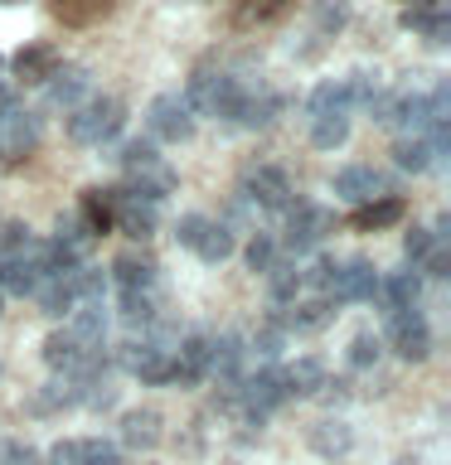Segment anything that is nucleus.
Listing matches in <instances>:
<instances>
[{
	"label": "nucleus",
	"mask_w": 451,
	"mask_h": 465,
	"mask_svg": "<svg viewBox=\"0 0 451 465\" xmlns=\"http://www.w3.org/2000/svg\"><path fill=\"white\" fill-rule=\"evenodd\" d=\"M116 160L126 170V194H136L145 203H160L165 194H175V170L165 165V155L151 141H126Z\"/></svg>",
	"instance_id": "f257e3e1"
},
{
	"label": "nucleus",
	"mask_w": 451,
	"mask_h": 465,
	"mask_svg": "<svg viewBox=\"0 0 451 465\" xmlns=\"http://www.w3.org/2000/svg\"><path fill=\"white\" fill-rule=\"evenodd\" d=\"M122 122H126V107L116 97H87L68 112V136L78 145H102L122 131Z\"/></svg>",
	"instance_id": "f03ea898"
},
{
	"label": "nucleus",
	"mask_w": 451,
	"mask_h": 465,
	"mask_svg": "<svg viewBox=\"0 0 451 465\" xmlns=\"http://www.w3.org/2000/svg\"><path fill=\"white\" fill-rule=\"evenodd\" d=\"M335 232V213L330 209H320V203H306V199H296L286 209V228H282V247L286 252H316L320 242H326Z\"/></svg>",
	"instance_id": "7ed1b4c3"
},
{
	"label": "nucleus",
	"mask_w": 451,
	"mask_h": 465,
	"mask_svg": "<svg viewBox=\"0 0 451 465\" xmlns=\"http://www.w3.org/2000/svg\"><path fill=\"white\" fill-rule=\"evenodd\" d=\"M116 363L126 373H136L141 383H170V363H175V344L170 340H126L116 349Z\"/></svg>",
	"instance_id": "20e7f679"
},
{
	"label": "nucleus",
	"mask_w": 451,
	"mask_h": 465,
	"mask_svg": "<svg viewBox=\"0 0 451 465\" xmlns=\"http://www.w3.org/2000/svg\"><path fill=\"white\" fill-rule=\"evenodd\" d=\"M145 126H151L155 141L180 145V141L195 136V107H189L180 93H165V97H155L151 107H145Z\"/></svg>",
	"instance_id": "39448f33"
},
{
	"label": "nucleus",
	"mask_w": 451,
	"mask_h": 465,
	"mask_svg": "<svg viewBox=\"0 0 451 465\" xmlns=\"http://www.w3.org/2000/svg\"><path fill=\"white\" fill-rule=\"evenodd\" d=\"M0 267H5V291H15V296H35L44 276H54V267H49V242H35V238H29V247H20L15 257H5Z\"/></svg>",
	"instance_id": "423d86ee"
},
{
	"label": "nucleus",
	"mask_w": 451,
	"mask_h": 465,
	"mask_svg": "<svg viewBox=\"0 0 451 465\" xmlns=\"http://www.w3.org/2000/svg\"><path fill=\"white\" fill-rule=\"evenodd\" d=\"M384 320H388V344L398 359L422 363L432 354V325L422 320V311H398V315H384Z\"/></svg>",
	"instance_id": "0eeeda50"
},
{
	"label": "nucleus",
	"mask_w": 451,
	"mask_h": 465,
	"mask_svg": "<svg viewBox=\"0 0 451 465\" xmlns=\"http://www.w3.org/2000/svg\"><path fill=\"white\" fill-rule=\"evenodd\" d=\"M160 223V209L155 203H145L136 194H126V189H112V228L126 232L131 242H145Z\"/></svg>",
	"instance_id": "6e6552de"
},
{
	"label": "nucleus",
	"mask_w": 451,
	"mask_h": 465,
	"mask_svg": "<svg viewBox=\"0 0 451 465\" xmlns=\"http://www.w3.org/2000/svg\"><path fill=\"white\" fill-rule=\"evenodd\" d=\"M243 199L257 203V209H267V213H286V209H291V180H286V170L257 165V170L243 180Z\"/></svg>",
	"instance_id": "1a4fd4ad"
},
{
	"label": "nucleus",
	"mask_w": 451,
	"mask_h": 465,
	"mask_svg": "<svg viewBox=\"0 0 451 465\" xmlns=\"http://www.w3.org/2000/svg\"><path fill=\"white\" fill-rule=\"evenodd\" d=\"M335 194L349 199V203H374V199H393V184L384 170L374 165H345L335 174Z\"/></svg>",
	"instance_id": "9d476101"
},
{
	"label": "nucleus",
	"mask_w": 451,
	"mask_h": 465,
	"mask_svg": "<svg viewBox=\"0 0 451 465\" xmlns=\"http://www.w3.org/2000/svg\"><path fill=\"white\" fill-rule=\"evenodd\" d=\"M10 68H15V83H25V87H44L58 68H64V58H58L54 44H44V39H39V44H25V49L10 58Z\"/></svg>",
	"instance_id": "9b49d317"
},
{
	"label": "nucleus",
	"mask_w": 451,
	"mask_h": 465,
	"mask_svg": "<svg viewBox=\"0 0 451 465\" xmlns=\"http://www.w3.org/2000/svg\"><path fill=\"white\" fill-rule=\"evenodd\" d=\"M403 29H413L427 44H446L451 35V0H413L403 10Z\"/></svg>",
	"instance_id": "f8f14e48"
},
{
	"label": "nucleus",
	"mask_w": 451,
	"mask_h": 465,
	"mask_svg": "<svg viewBox=\"0 0 451 465\" xmlns=\"http://www.w3.org/2000/svg\"><path fill=\"white\" fill-rule=\"evenodd\" d=\"M417 296H422V276L407 267V272H388L378 276L374 286V301L384 305V315H398V311H417Z\"/></svg>",
	"instance_id": "ddd939ff"
},
{
	"label": "nucleus",
	"mask_w": 451,
	"mask_h": 465,
	"mask_svg": "<svg viewBox=\"0 0 451 465\" xmlns=\"http://www.w3.org/2000/svg\"><path fill=\"white\" fill-rule=\"evenodd\" d=\"M199 378H209V340L204 334H185L175 344V363H170V383L195 388Z\"/></svg>",
	"instance_id": "4468645a"
},
{
	"label": "nucleus",
	"mask_w": 451,
	"mask_h": 465,
	"mask_svg": "<svg viewBox=\"0 0 451 465\" xmlns=\"http://www.w3.org/2000/svg\"><path fill=\"white\" fill-rule=\"evenodd\" d=\"M35 141H39V122H35V112L10 107L5 116H0V155H5V160L29 155V151H35Z\"/></svg>",
	"instance_id": "2eb2a0df"
},
{
	"label": "nucleus",
	"mask_w": 451,
	"mask_h": 465,
	"mask_svg": "<svg viewBox=\"0 0 451 465\" xmlns=\"http://www.w3.org/2000/svg\"><path fill=\"white\" fill-rule=\"evenodd\" d=\"M112 282L116 291H155L160 286V262L145 252H122L112 262Z\"/></svg>",
	"instance_id": "dca6fc26"
},
{
	"label": "nucleus",
	"mask_w": 451,
	"mask_h": 465,
	"mask_svg": "<svg viewBox=\"0 0 451 465\" xmlns=\"http://www.w3.org/2000/svg\"><path fill=\"white\" fill-rule=\"evenodd\" d=\"M68 315H73L68 334L78 340L83 354H102V334H107V311H102V301H78Z\"/></svg>",
	"instance_id": "f3484780"
},
{
	"label": "nucleus",
	"mask_w": 451,
	"mask_h": 465,
	"mask_svg": "<svg viewBox=\"0 0 451 465\" xmlns=\"http://www.w3.org/2000/svg\"><path fill=\"white\" fill-rule=\"evenodd\" d=\"M243 359H247V349L238 334H224V340H209V373L218 378L224 388H233L243 378Z\"/></svg>",
	"instance_id": "a211bd4d"
},
{
	"label": "nucleus",
	"mask_w": 451,
	"mask_h": 465,
	"mask_svg": "<svg viewBox=\"0 0 451 465\" xmlns=\"http://www.w3.org/2000/svg\"><path fill=\"white\" fill-rule=\"evenodd\" d=\"M78 272V267H73ZM73 272H54V276H44L39 291H35V301H39V311L44 315H68L73 305H78V286H73Z\"/></svg>",
	"instance_id": "6ab92c4d"
},
{
	"label": "nucleus",
	"mask_w": 451,
	"mask_h": 465,
	"mask_svg": "<svg viewBox=\"0 0 451 465\" xmlns=\"http://www.w3.org/2000/svg\"><path fill=\"white\" fill-rule=\"evenodd\" d=\"M49 10H54V20H64V25H73V29H83V25L107 20V15L116 10V0H49Z\"/></svg>",
	"instance_id": "aec40b11"
},
{
	"label": "nucleus",
	"mask_w": 451,
	"mask_h": 465,
	"mask_svg": "<svg viewBox=\"0 0 451 465\" xmlns=\"http://www.w3.org/2000/svg\"><path fill=\"white\" fill-rule=\"evenodd\" d=\"M44 87H49V107H68V112H73V107L83 102V93H87V68L64 64Z\"/></svg>",
	"instance_id": "412c9836"
},
{
	"label": "nucleus",
	"mask_w": 451,
	"mask_h": 465,
	"mask_svg": "<svg viewBox=\"0 0 451 465\" xmlns=\"http://www.w3.org/2000/svg\"><path fill=\"white\" fill-rule=\"evenodd\" d=\"M403 218V199L393 194V199H374V203H359L355 213H349V228H359V232H378V228H393Z\"/></svg>",
	"instance_id": "4be33fe9"
},
{
	"label": "nucleus",
	"mask_w": 451,
	"mask_h": 465,
	"mask_svg": "<svg viewBox=\"0 0 451 465\" xmlns=\"http://www.w3.org/2000/svg\"><path fill=\"white\" fill-rule=\"evenodd\" d=\"M78 223L102 238V232H112V189H87L78 199Z\"/></svg>",
	"instance_id": "5701e85b"
},
{
	"label": "nucleus",
	"mask_w": 451,
	"mask_h": 465,
	"mask_svg": "<svg viewBox=\"0 0 451 465\" xmlns=\"http://www.w3.org/2000/svg\"><path fill=\"white\" fill-rule=\"evenodd\" d=\"M345 25H349V0H320L316 15H311V39H316L311 49H320L326 39H335ZM311 49H306V54H311Z\"/></svg>",
	"instance_id": "b1692460"
},
{
	"label": "nucleus",
	"mask_w": 451,
	"mask_h": 465,
	"mask_svg": "<svg viewBox=\"0 0 451 465\" xmlns=\"http://www.w3.org/2000/svg\"><path fill=\"white\" fill-rule=\"evenodd\" d=\"M296 0H233V29H257L272 25L276 15H286Z\"/></svg>",
	"instance_id": "393cba45"
},
{
	"label": "nucleus",
	"mask_w": 451,
	"mask_h": 465,
	"mask_svg": "<svg viewBox=\"0 0 451 465\" xmlns=\"http://www.w3.org/2000/svg\"><path fill=\"white\" fill-rule=\"evenodd\" d=\"M282 378H286V392H296V398H311V392L330 388L326 383V363L320 359H296L291 369H282Z\"/></svg>",
	"instance_id": "a878e982"
},
{
	"label": "nucleus",
	"mask_w": 451,
	"mask_h": 465,
	"mask_svg": "<svg viewBox=\"0 0 451 465\" xmlns=\"http://www.w3.org/2000/svg\"><path fill=\"white\" fill-rule=\"evenodd\" d=\"M276 112H282V93H272V87H253V93L243 97L238 126H267Z\"/></svg>",
	"instance_id": "bb28decb"
},
{
	"label": "nucleus",
	"mask_w": 451,
	"mask_h": 465,
	"mask_svg": "<svg viewBox=\"0 0 451 465\" xmlns=\"http://www.w3.org/2000/svg\"><path fill=\"white\" fill-rule=\"evenodd\" d=\"M122 441L136 446V450L155 446V441H160V412H151V407H141V412H126V417H122Z\"/></svg>",
	"instance_id": "cd10ccee"
},
{
	"label": "nucleus",
	"mask_w": 451,
	"mask_h": 465,
	"mask_svg": "<svg viewBox=\"0 0 451 465\" xmlns=\"http://www.w3.org/2000/svg\"><path fill=\"white\" fill-rule=\"evenodd\" d=\"M335 320V305L326 296H311V301H291V315L282 320L286 330H320Z\"/></svg>",
	"instance_id": "c85d7f7f"
},
{
	"label": "nucleus",
	"mask_w": 451,
	"mask_h": 465,
	"mask_svg": "<svg viewBox=\"0 0 451 465\" xmlns=\"http://www.w3.org/2000/svg\"><path fill=\"white\" fill-rule=\"evenodd\" d=\"M393 165H398V170H413V174L432 170V165H436V155H432L427 136H403L398 145H393Z\"/></svg>",
	"instance_id": "c756f323"
},
{
	"label": "nucleus",
	"mask_w": 451,
	"mask_h": 465,
	"mask_svg": "<svg viewBox=\"0 0 451 465\" xmlns=\"http://www.w3.org/2000/svg\"><path fill=\"white\" fill-rule=\"evenodd\" d=\"M442 228H413V232H407V238H403V252H407V262H413V272H422V267H427V262L436 257V252H442Z\"/></svg>",
	"instance_id": "7c9ffc66"
},
{
	"label": "nucleus",
	"mask_w": 451,
	"mask_h": 465,
	"mask_svg": "<svg viewBox=\"0 0 451 465\" xmlns=\"http://www.w3.org/2000/svg\"><path fill=\"white\" fill-rule=\"evenodd\" d=\"M349 136V112H330V116H311V141L320 151H335Z\"/></svg>",
	"instance_id": "2f4dec72"
},
{
	"label": "nucleus",
	"mask_w": 451,
	"mask_h": 465,
	"mask_svg": "<svg viewBox=\"0 0 451 465\" xmlns=\"http://www.w3.org/2000/svg\"><path fill=\"white\" fill-rule=\"evenodd\" d=\"M301 267H291V262H276V267L267 272V291H272V301L276 305H291V301H296L301 296Z\"/></svg>",
	"instance_id": "473e14b6"
},
{
	"label": "nucleus",
	"mask_w": 451,
	"mask_h": 465,
	"mask_svg": "<svg viewBox=\"0 0 451 465\" xmlns=\"http://www.w3.org/2000/svg\"><path fill=\"white\" fill-rule=\"evenodd\" d=\"M306 112L311 116H330V112H349V93H345V78H330V83H320L311 102H306Z\"/></svg>",
	"instance_id": "72a5a7b5"
},
{
	"label": "nucleus",
	"mask_w": 451,
	"mask_h": 465,
	"mask_svg": "<svg viewBox=\"0 0 451 465\" xmlns=\"http://www.w3.org/2000/svg\"><path fill=\"white\" fill-rule=\"evenodd\" d=\"M195 252H199L204 262H224V257H233V232H228L224 223H214V218H209V228L199 232Z\"/></svg>",
	"instance_id": "f704fd0d"
},
{
	"label": "nucleus",
	"mask_w": 451,
	"mask_h": 465,
	"mask_svg": "<svg viewBox=\"0 0 451 465\" xmlns=\"http://www.w3.org/2000/svg\"><path fill=\"white\" fill-rule=\"evenodd\" d=\"M122 320H131V325H151L155 320V291H122Z\"/></svg>",
	"instance_id": "c9c22d12"
},
{
	"label": "nucleus",
	"mask_w": 451,
	"mask_h": 465,
	"mask_svg": "<svg viewBox=\"0 0 451 465\" xmlns=\"http://www.w3.org/2000/svg\"><path fill=\"white\" fill-rule=\"evenodd\" d=\"M247 267L262 272V276L276 267V238H272V232H257V238L247 242Z\"/></svg>",
	"instance_id": "e433bc0d"
},
{
	"label": "nucleus",
	"mask_w": 451,
	"mask_h": 465,
	"mask_svg": "<svg viewBox=\"0 0 451 465\" xmlns=\"http://www.w3.org/2000/svg\"><path fill=\"white\" fill-rule=\"evenodd\" d=\"M282 344H286V334H282V325H267V330H262L257 340H253V354L272 363L276 354H282Z\"/></svg>",
	"instance_id": "4c0bfd02"
},
{
	"label": "nucleus",
	"mask_w": 451,
	"mask_h": 465,
	"mask_svg": "<svg viewBox=\"0 0 451 465\" xmlns=\"http://www.w3.org/2000/svg\"><path fill=\"white\" fill-rule=\"evenodd\" d=\"M349 446V431L340 427V421H320V431H316V450H345Z\"/></svg>",
	"instance_id": "58836bf2"
},
{
	"label": "nucleus",
	"mask_w": 451,
	"mask_h": 465,
	"mask_svg": "<svg viewBox=\"0 0 451 465\" xmlns=\"http://www.w3.org/2000/svg\"><path fill=\"white\" fill-rule=\"evenodd\" d=\"M44 460L49 465H87V441H58Z\"/></svg>",
	"instance_id": "ea45409f"
},
{
	"label": "nucleus",
	"mask_w": 451,
	"mask_h": 465,
	"mask_svg": "<svg viewBox=\"0 0 451 465\" xmlns=\"http://www.w3.org/2000/svg\"><path fill=\"white\" fill-rule=\"evenodd\" d=\"M204 228H209V218H204V213H185L180 223H175V238H180V247H189V252H195V242H199Z\"/></svg>",
	"instance_id": "a19ab883"
},
{
	"label": "nucleus",
	"mask_w": 451,
	"mask_h": 465,
	"mask_svg": "<svg viewBox=\"0 0 451 465\" xmlns=\"http://www.w3.org/2000/svg\"><path fill=\"white\" fill-rule=\"evenodd\" d=\"M374 359H378V340L374 334H355V340H349V363H355V369H369Z\"/></svg>",
	"instance_id": "79ce46f5"
},
{
	"label": "nucleus",
	"mask_w": 451,
	"mask_h": 465,
	"mask_svg": "<svg viewBox=\"0 0 451 465\" xmlns=\"http://www.w3.org/2000/svg\"><path fill=\"white\" fill-rule=\"evenodd\" d=\"M0 465H39V450L25 441H0Z\"/></svg>",
	"instance_id": "37998d69"
},
{
	"label": "nucleus",
	"mask_w": 451,
	"mask_h": 465,
	"mask_svg": "<svg viewBox=\"0 0 451 465\" xmlns=\"http://www.w3.org/2000/svg\"><path fill=\"white\" fill-rule=\"evenodd\" d=\"M83 441H87V465H122L112 441H102V436H83Z\"/></svg>",
	"instance_id": "c03bdc74"
},
{
	"label": "nucleus",
	"mask_w": 451,
	"mask_h": 465,
	"mask_svg": "<svg viewBox=\"0 0 451 465\" xmlns=\"http://www.w3.org/2000/svg\"><path fill=\"white\" fill-rule=\"evenodd\" d=\"M0 5H20V0H0Z\"/></svg>",
	"instance_id": "a18cd8bd"
},
{
	"label": "nucleus",
	"mask_w": 451,
	"mask_h": 465,
	"mask_svg": "<svg viewBox=\"0 0 451 465\" xmlns=\"http://www.w3.org/2000/svg\"><path fill=\"white\" fill-rule=\"evenodd\" d=\"M0 305H5V291H0Z\"/></svg>",
	"instance_id": "49530a36"
},
{
	"label": "nucleus",
	"mask_w": 451,
	"mask_h": 465,
	"mask_svg": "<svg viewBox=\"0 0 451 465\" xmlns=\"http://www.w3.org/2000/svg\"><path fill=\"white\" fill-rule=\"evenodd\" d=\"M403 465H417V460H403Z\"/></svg>",
	"instance_id": "de8ad7c7"
},
{
	"label": "nucleus",
	"mask_w": 451,
	"mask_h": 465,
	"mask_svg": "<svg viewBox=\"0 0 451 465\" xmlns=\"http://www.w3.org/2000/svg\"><path fill=\"white\" fill-rule=\"evenodd\" d=\"M0 68H5V58H0Z\"/></svg>",
	"instance_id": "09e8293b"
},
{
	"label": "nucleus",
	"mask_w": 451,
	"mask_h": 465,
	"mask_svg": "<svg viewBox=\"0 0 451 465\" xmlns=\"http://www.w3.org/2000/svg\"><path fill=\"white\" fill-rule=\"evenodd\" d=\"M0 223H5V218H0Z\"/></svg>",
	"instance_id": "8fccbe9b"
}]
</instances>
